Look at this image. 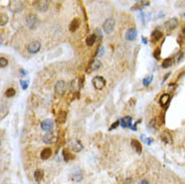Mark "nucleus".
I'll use <instances>...</instances> for the list:
<instances>
[{"label":"nucleus","instance_id":"bb28decb","mask_svg":"<svg viewBox=\"0 0 185 184\" xmlns=\"http://www.w3.org/2000/svg\"><path fill=\"white\" fill-rule=\"evenodd\" d=\"M65 120H66V112L60 111L59 117H57V122H59V124H63V123L65 122Z\"/></svg>","mask_w":185,"mask_h":184},{"label":"nucleus","instance_id":"a211bd4d","mask_svg":"<svg viewBox=\"0 0 185 184\" xmlns=\"http://www.w3.org/2000/svg\"><path fill=\"white\" fill-rule=\"evenodd\" d=\"M98 39V36L96 33H92V34H89V35L86 37V44L88 47H92V45H94L95 42L97 41Z\"/></svg>","mask_w":185,"mask_h":184},{"label":"nucleus","instance_id":"f8f14e48","mask_svg":"<svg viewBox=\"0 0 185 184\" xmlns=\"http://www.w3.org/2000/svg\"><path fill=\"white\" fill-rule=\"evenodd\" d=\"M137 29L136 28H130L128 31L126 32V39L129 40V41H133V40L136 39L137 37Z\"/></svg>","mask_w":185,"mask_h":184},{"label":"nucleus","instance_id":"20e7f679","mask_svg":"<svg viewBox=\"0 0 185 184\" xmlns=\"http://www.w3.org/2000/svg\"><path fill=\"white\" fill-rule=\"evenodd\" d=\"M68 148L71 149V151H74V152H80V151L83 150V146L82 143H80V141L77 140V139L69 140L68 143Z\"/></svg>","mask_w":185,"mask_h":184},{"label":"nucleus","instance_id":"2f4dec72","mask_svg":"<svg viewBox=\"0 0 185 184\" xmlns=\"http://www.w3.org/2000/svg\"><path fill=\"white\" fill-rule=\"evenodd\" d=\"M8 65V59L5 57H0V68H3Z\"/></svg>","mask_w":185,"mask_h":184},{"label":"nucleus","instance_id":"aec40b11","mask_svg":"<svg viewBox=\"0 0 185 184\" xmlns=\"http://www.w3.org/2000/svg\"><path fill=\"white\" fill-rule=\"evenodd\" d=\"M51 154H53V150L50 148H44L40 153V157L42 160H47L51 156Z\"/></svg>","mask_w":185,"mask_h":184},{"label":"nucleus","instance_id":"4c0bfd02","mask_svg":"<svg viewBox=\"0 0 185 184\" xmlns=\"http://www.w3.org/2000/svg\"><path fill=\"white\" fill-rule=\"evenodd\" d=\"M79 88L80 89H82L83 88V77H80V80H79Z\"/></svg>","mask_w":185,"mask_h":184},{"label":"nucleus","instance_id":"c9c22d12","mask_svg":"<svg viewBox=\"0 0 185 184\" xmlns=\"http://www.w3.org/2000/svg\"><path fill=\"white\" fill-rule=\"evenodd\" d=\"M142 138L144 139L143 141L146 143L147 145H150V144L152 143V139H151V138H145V136H144V135H142Z\"/></svg>","mask_w":185,"mask_h":184},{"label":"nucleus","instance_id":"dca6fc26","mask_svg":"<svg viewBox=\"0 0 185 184\" xmlns=\"http://www.w3.org/2000/svg\"><path fill=\"white\" fill-rule=\"evenodd\" d=\"M10 8L14 11V12H19L20 10H22L23 5L21 2H19V1H13L10 3Z\"/></svg>","mask_w":185,"mask_h":184},{"label":"nucleus","instance_id":"4468645a","mask_svg":"<svg viewBox=\"0 0 185 184\" xmlns=\"http://www.w3.org/2000/svg\"><path fill=\"white\" fill-rule=\"evenodd\" d=\"M80 21L79 18H74L71 20V22L69 23V30L71 31V32H74V31H77V28L80 27Z\"/></svg>","mask_w":185,"mask_h":184},{"label":"nucleus","instance_id":"c03bdc74","mask_svg":"<svg viewBox=\"0 0 185 184\" xmlns=\"http://www.w3.org/2000/svg\"><path fill=\"white\" fill-rule=\"evenodd\" d=\"M0 146H1V139H0Z\"/></svg>","mask_w":185,"mask_h":184},{"label":"nucleus","instance_id":"72a5a7b5","mask_svg":"<svg viewBox=\"0 0 185 184\" xmlns=\"http://www.w3.org/2000/svg\"><path fill=\"white\" fill-rule=\"evenodd\" d=\"M160 54H161L160 48H156L155 51H154V57H155L156 59H160Z\"/></svg>","mask_w":185,"mask_h":184},{"label":"nucleus","instance_id":"c756f323","mask_svg":"<svg viewBox=\"0 0 185 184\" xmlns=\"http://www.w3.org/2000/svg\"><path fill=\"white\" fill-rule=\"evenodd\" d=\"M152 80H153V76L151 74V76L147 77L143 80V86L144 87H148V86L152 83Z\"/></svg>","mask_w":185,"mask_h":184},{"label":"nucleus","instance_id":"6ab92c4d","mask_svg":"<svg viewBox=\"0 0 185 184\" xmlns=\"http://www.w3.org/2000/svg\"><path fill=\"white\" fill-rule=\"evenodd\" d=\"M169 102H170V95L169 94L162 95L160 100H159V104H160L162 107H165L166 105H168Z\"/></svg>","mask_w":185,"mask_h":184},{"label":"nucleus","instance_id":"37998d69","mask_svg":"<svg viewBox=\"0 0 185 184\" xmlns=\"http://www.w3.org/2000/svg\"><path fill=\"white\" fill-rule=\"evenodd\" d=\"M2 42H3V37H2V35L0 34V44H1Z\"/></svg>","mask_w":185,"mask_h":184},{"label":"nucleus","instance_id":"f03ea898","mask_svg":"<svg viewBox=\"0 0 185 184\" xmlns=\"http://www.w3.org/2000/svg\"><path fill=\"white\" fill-rule=\"evenodd\" d=\"M115 23H116V21L113 17H110V18L106 19V21L104 22V24H103L104 31H105L107 34L112 33L113 30H114V28H115Z\"/></svg>","mask_w":185,"mask_h":184},{"label":"nucleus","instance_id":"2eb2a0df","mask_svg":"<svg viewBox=\"0 0 185 184\" xmlns=\"http://www.w3.org/2000/svg\"><path fill=\"white\" fill-rule=\"evenodd\" d=\"M120 123H121V126L123 128H130L131 127V124H132V118L127 116V117H124L123 119L120 120Z\"/></svg>","mask_w":185,"mask_h":184},{"label":"nucleus","instance_id":"f257e3e1","mask_svg":"<svg viewBox=\"0 0 185 184\" xmlns=\"http://www.w3.org/2000/svg\"><path fill=\"white\" fill-rule=\"evenodd\" d=\"M25 23L29 29H35L37 27V24H38V17L33 13L28 14L25 18Z\"/></svg>","mask_w":185,"mask_h":184},{"label":"nucleus","instance_id":"79ce46f5","mask_svg":"<svg viewBox=\"0 0 185 184\" xmlns=\"http://www.w3.org/2000/svg\"><path fill=\"white\" fill-rule=\"evenodd\" d=\"M142 40H143L144 44H147V38H145V37H142Z\"/></svg>","mask_w":185,"mask_h":184},{"label":"nucleus","instance_id":"a19ab883","mask_svg":"<svg viewBox=\"0 0 185 184\" xmlns=\"http://www.w3.org/2000/svg\"><path fill=\"white\" fill-rule=\"evenodd\" d=\"M140 184H150V183H149L147 180H142V181L140 182Z\"/></svg>","mask_w":185,"mask_h":184},{"label":"nucleus","instance_id":"b1692460","mask_svg":"<svg viewBox=\"0 0 185 184\" xmlns=\"http://www.w3.org/2000/svg\"><path fill=\"white\" fill-rule=\"evenodd\" d=\"M8 20H9V17H8L7 14L0 13V26L6 25L8 23Z\"/></svg>","mask_w":185,"mask_h":184},{"label":"nucleus","instance_id":"412c9836","mask_svg":"<svg viewBox=\"0 0 185 184\" xmlns=\"http://www.w3.org/2000/svg\"><path fill=\"white\" fill-rule=\"evenodd\" d=\"M101 65H102V64H101V62L99 59H92L91 65H89V71H98L101 68Z\"/></svg>","mask_w":185,"mask_h":184},{"label":"nucleus","instance_id":"4be33fe9","mask_svg":"<svg viewBox=\"0 0 185 184\" xmlns=\"http://www.w3.org/2000/svg\"><path fill=\"white\" fill-rule=\"evenodd\" d=\"M69 177H71V179L74 181V182H80V181L83 179V173L80 171H76V172H74V173H71Z\"/></svg>","mask_w":185,"mask_h":184},{"label":"nucleus","instance_id":"6e6552de","mask_svg":"<svg viewBox=\"0 0 185 184\" xmlns=\"http://www.w3.org/2000/svg\"><path fill=\"white\" fill-rule=\"evenodd\" d=\"M40 47H41V44H40L39 41L37 40H33L31 41L27 47V51L31 54H34V53H37L38 51L40 50Z\"/></svg>","mask_w":185,"mask_h":184},{"label":"nucleus","instance_id":"393cba45","mask_svg":"<svg viewBox=\"0 0 185 184\" xmlns=\"http://www.w3.org/2000/svg\"><path fill=\"white\" fill-rule=\"evenodd\" d=\"M43 176H44V173H43V171L41 169H37V170H35V172H34V179L36 181H40L43 178Z\"/></svg>","mask_w":185,"mask_h":184},{"label":"nucleus","instance_id":"39448f33","mask_svg":"<svg viewBox=\"0 0 185 184\" xmlns=\"http://www.w3.org/2000/svg\"><path fill=\"white\" fill-rule=\"evenodd\" d=\"M68 89V84L65 80H59V82L56 84V87H54V91L56 93L59 95V96H63Z\"/></svg>","mask_w":185,"mask_h":184},{"label":"nucleus","instance_id":"cd10ccee","mask_svg":"<svg viewBox=\"0 0 185 184\" xmlns=\"http://www.w3.org/2000/svg\"><path fill=\"white\" fill-rule=\"evenodd\" d=\"M62 156H63V159H65V162H68L69 160L74 158L73 155H71V153H68L66 149H63V150H62Z\"/></svg>","mask_w":185,"mask_h":184},{"label":"nucleus","instance_id":"9b49d317","mask_svg":"<svg viewBox=\"0 0 185 184\" xmlns=\"http://www.w3.org/2000/svg\"><path fill=\"white\" fill-rule=\"evenodd\" d=\"M160 138L164 143H166V144H171L172 141H173L172 135L170 134V132H168V131H164L163 133L160 135Z\"/></svg>","mask_w":185,"mask_h":184},{"label":"nucleus","instance_id":"a878e982","mask_svg":"<svg viewBox=\"0 0 185 184\" xmlns=\"http://www.w3.org/2000/svg\"><path fill=\"white\" fill-rule=\"evenodd\" d=\"M173 65V59L171 57H168V59H165L162 62V68H170L171 65Z\"/></svg>","mask_w":185,"mask_h":184},{"label":"nucleus","instance_id":"9d476101","mask_svg":"<svg viewBox=\"0 0 185 184\" xmlns=\"http://www.w3.org/2000/svg\"><path fill=\"white\" fill-rule=\"evenodd\" d=\"M56 136L53 132H48L43 137V142L46 143V144H53V143L56 142Z\"/></svg>","mask_w":185,"mask_h":184},{"label":"nucleus","instance_id":"f704fd0d","mask_svg":"<svg viewBox=\"0 0 185 184\" xmlns=\"http://www.w3.org/2000/svg\"><path fill=\"white\" fill-rule=\"evenodd\" d=\"M103 53H104V47H103V45H101V47H99V48H98L96 56H103Z\"/></svg>","mask_w":185,"mask_h":184},{"label":"nucleus","instance_id":"423d86ee","mask_svg":"<svg viewBox=\"0 0 185 184\" xmlns=\"http://www.w3.org/2000/svg\"><path fill=\"white\" fill-rule=\"evenodd\" d=\"M92 86L96 90H102V89L106 86V80L103 77H95L92 80Z\"/></svg>","mask_w":185,"mask_h":184},{"label":"nucleus","instance_id":"1a4fd4ad","mask_svg":"<svg viewBox=\"0 0 185 184\" xmlns=\"http://www.w3.org/2000/svg\"><path fill=\"white\" fill-rule=\"evenodd\" d=\"M40 127H41V129L43 131L45 132H50L53 129L54 127V122L53 120L50 119H46L44 121H42L41 124H40Z\"/></svg>","mask_w":185,"mask_h":184},{"label":"nucleus","instance_id":"f3484780","mask_svg":"<svg viewBox=\"0 0 185 184\" xmlns=\"http://www.w3.org/2000/svg\"><path fill=\"white\" fill-rule=\"evenodd\" d=\"M162 36H163V33H162V31H160L159 29H155L151 33V39H152L153 42L158 41L159 39L162 38Z\"/></svg>","mask_w":185,"mask_h":184},{"label":"nucleus","instance_id":"58836bf2","mask_svg":"<svg viewBox=\"0 0 185 184\" xmlns=\"http://www.w3.org/2000/svg\"><path fill=\"white\" fill-rule=\"evenodd\" d=\"M20 74H21V76H22V77H24L25 74H27V71H24V70H20Z\"/></svg>","mask_w":185,"mask_h":184},{"label":"nucleus","instance_id":"473e14b6","mask_svg":"<svg viewBox=\"0 0 185 184\" xmlns=\"http://www.w3.org/2000/svg\"><path fill=\"white\" fill-rule=\"evenodd\" d=\"M28 84H29V82H28V80H20V85H21V87H22L23 90H26V89L28 88Z\"/></svg>","mask_w":185,"mask_h":184},{"label":"nucleus","instance_id":"e433bc0d","mask_svg":"<svg viewBox=\"0 0 185 184\" xmlns=\"http://www.w3.org/2000/svg\"><path fill=\"white\" fill-rule=\"evenodd\" d=\"M119 124H120V121H117V122H115L114 124L112 125V127L110 128V130H114L115 128H117L118 126H119Z\"/></svg>","mask_w":185,"mask_h":184},{"label":"nucleus","instance_id":"ddd939ff","mask_svg":"<svg viewBox=\"0 0 185 184\" xmlns=\"http://www.w3.org/2000/svg\"><path fill=\"white\" fill-rule=\"evenodd\" d=\"M131 145H132L133 149H134V150L137 152L138 154L142 153V145H141V143L139 142L138 140L133 139V140L131 141Z\"/></svg>","mask_w":185,"mask_h":184},{"label":"nucleus","instance_id":"c85d7f7f","mask_svg":"<svg viewBox=\"0 0 185 184\" xmlns=\"http://www.w3.org/2000/svg\"><path fill=\"white\" fill-rule=\"evenodd\" d=\"M159 125H160V124H158V119H156V118L152 119L151 121H150V123H149V126L152 129H154V130H157V129L159 128Z\"/></svg>","mask_w":185,"mask_h":184},{"label":"nucleus","instance_id":"5701e85b","mask_svg":"<svg viewBox=\"0 0 185 184\" xmlns=\"http://www.w3.org/2000/svg\"><path fill=\"white\" fill-rule=\"evenodd\" d=\"M148 5H150V2L149 1H138L137 3H136V5L134 7H132V10L133 9H142L143 7H145V6H148Z\"/></svg>","mask_w":185,"mask_h":184},{"label":"nucleus","instance_id":"a18cd8bd","mask_svg":"<svg viewBox=\"0 0 185 184\" xmlns=\"http://www.w3.org/2000/svg\"><path fill=\"white\" fill-rule=\"evenodd\" d=\"M184 15H185V13H184Z\"/></svg>","mask_w":185,"mask_h":184},{"label":"nucleus","instance_id":"0eeeda50","mask_svg":"<svg viewBox=\"0 0 185 184\" xmlns=\"http://www.w3.org/2000/svg\"><path fill=\"white\" fill-rule=\"evenodd\" d=\"M178 24H179L178 19L174 17V18H170L167 20L165 23H164V27H165V29L167 31H172V30H174L175 28L178 27Z\"/></svg>","mask_w":185,"mask_h":184},{"label":"nucleus","instance_id":"7ed1b4c3","mask_svg":"<svg viewBox=\"0 0 185 184\" xmlns=\"http://www.w3.org/2000/svg\"><path fill=\"white\" fill-rule=\"evenodd\" d=\"M48 5H50V2L47 0H37L33 2V6L40 12H45L48 9Z\"/></svg>","mask_w":185,"mask_h":184},{"label":"nucleus","instance_id":"7c9ffc66","mask_svg":"<svg viewBox=\"0 0 185 184\" xmlns=\"http://www.w3.org/2000/svg\"><path fill=\"white\" fill-rule=\"evenodd\" d=\"M5 96L7 98H12L15 96V90H14L13 88H9L7 89V91L5 92Z\"/></svg>","mask_w":185,"mask_h":184},{"label":"nucleus","instance_id":"ea45409f","mask_svg":"<svg viewBox=\"0 0 185 184\" xmlns=\"http://www.w3.org/2000/svg\"><path fill=\"white\" fill-rule=\"evenodd\" d=\"M169 76H170V73H168V74H166L165 77H164V79H163V83L165 82V80H167V79H168V77H169Z\"/></svg>","mask_w":185,"mask_h":184}]
</instances>
